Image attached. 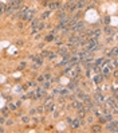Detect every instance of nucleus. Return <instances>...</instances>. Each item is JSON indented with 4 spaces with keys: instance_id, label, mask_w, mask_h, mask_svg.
Masks as SVG:
<instances>
[{
    "instance_id": "1",
    "label": "nucleus",
    "mask_w": 118,
    "mask_h": 133,
    "mask_svg": "<svg viewBox=\"0 0 118 133\" xmlns=\"http://www.w3.org/2000/svg\"><path fill=\"white\" fill-rule=\"evenodd\" d=\"M36 12H38L36 8H28V10L23 14V16H22V20H23V22H30L31 19H34V16L36 15Z\"/></svg>"
},
{
    "instance_id": "2",
    "label": "nucleus",
    "mask_w": 118,
    "mask_h": 133,
    "mask_svg": "<svg viewBox=\"0 0 118 133\" xmlns=\"http://www.w3.org/2000/svg\"><path fill=\"white\" fill-rule=\"evenodd\" d=\"M105 128H106V130H107V132H113V133H117L118 132V121L117 120H110V121H107V122H106V126H105Z\"/></svg>"
},
{
    "instance_id": "3",
    "label": "nucleus",
    "mask_w": 118,
    "mask_h": 133,
    "mask_svg": "<svg viewBox=\"0 0 118 133\" xmlns=\"http://www.w3.org/2000/svg\"><path fill=\"white\" fill-rule=\"evenodd\" d=\"M70 30H73L75 34H79V32H82V31L84 30V22H83V20H78L77 23H75L74 26L70 28Z\"/></svg>"
},
{
    "instance_id": "4",
    "label": "nucleus",
    "mask_w": 118,
    "mask_h": 133,
    "mask_svg": "<svg viewBox=\"0 0 118 133\" xmlns=\"http://www.w3.org/2000/svg\"><path fill=\"white\" fill-rule=\"evenodd\" d=\"M105 105L107 106V108H118V105H117V99L114 98V97H109V98H105Z\"/></svg>"
},
{
    "instance_id": "5",
    "label": "nucleus",
    "mask_w": 118,
    "mask_h": 133,
    "mask_svg": "<svg viewBox=\"0 0 118 133\" xmlns=\"http://www.w3.org/2000/svg\"><path fill=\"white\" fill-rule=\"evenodd\" d=\"M35 94H36V98L38 99H42V98H44V97L47 96V94H46V90H44L40 85L36 86V89H35Z\"/></svg>"
},
{
    "instance_id": "6",
    "label": "nucleus",
    "mask_w": 118,
    "mask_h": 133,
    "mask_svg": "<svg viewBox=\"0 0 118 133\" xmlns=\"http://www.w3.org/2000/svg\"><path fill=\"white\" fill-rule=\"evenodd\" d=\"M30 59L34 62V63H36L38 66H42L44 63V58H42L39 55H30Z\"/></svg>"
},
{
    "instance_id": "7",
    "label": "nucleus",
    "mask_w": 118,
    "mask_h": 133,
    "mask_svg": "<svg viewBox=\"0 0 118 133\" xmlns=\"http://www.w3.org/2000/svg\"><path fill=\"white\" fill-rule=\"evenodd\" d=\"M103 32L106 35H109V36H111V35L117 34V28H113V27H110L109 24H106V26H105V28H103Z\"/></svg>"
},
{
    "instance_id": "8",
    "label": "nucleus",
    "mask_w": 118,
    "mask_h": 133,
    "mask_svg": "<svg viewBox=\"0 0 118 133\" xmlns=\"http://www.w3.org/2000/svg\"><path fill=\"white\" fill-rule=\"evenodd\" d=\"M15 11H17V8L15 7V6H12V4H10V3H8V6H6L4 14L7 15V16H10V15H12V14H14Z\"/></svg>"
},
{
    "instance_id": "9",
    "label": "nucleus",
    "mask_w": 118,
    "mask_h": 133,
    "mask_svg": "<svg viewBox=\"0 0 118 133\" xmlns=\"http://www.w3.org/2000/svg\"><path fill=\"white\" fill-rule=\"evenodd\" d=\"M47 7L50 11H56L58 8L61 7V1H48Z\"/></svg>"
},
{
    "instance_id": "10",
    "label": "nucleus",
    "mask_w": 118,
    "mask_h": 133,
    "mask_svg": "<svg viewBox=\"0 0 118 133\" xmlns=\"http://www.w3.org/2000/svg\"><path fill=\"white\" fill-rule=\"evenodd\" d=\"M94 101L95 102H98V104H102L105 101V97H103V94H102L101 92H97L94 94Z\"/></svg>"
},
{
    "instance_id": "11",
    "label": "nucleus",
    "mask_w": 118,
    "mask_h": 133,
    "mask_svg": "<svg viewBox=\"0 0 118 133\" xmlns=\"http://www.w3.org/2000/svg\"><path fill=\"white\" fill-rule=\"evenodd\" d=\"M71 106L74 108V109H77V110H81V109H83V102H81V101H77V99H74L73 101V104H71Z\"/></svg>"
},
{
    "instance_id": "12",
    "label": "nucleus",
    "mask_w": 118,
    "mask_h": 133,
    "mask_svg": "<svg viewBox=\"0 0 118 133\" xmlns=\"http://www.w3.org/2000/svg\"><path fill=\"white\" fill-rule=\"evenodd\" d=\"M66 52H68L67 46H66V44H62V46H59V50L56 51V54H58V55H62V57H63Z\"/></svg>"
},
{
    "instance_id": "13",
    "label": "nucleus",
    "mask_w": 118,
    "mask_h": 133,
    "mask_svg": "<svg viewBox=\"0 0 118 133\" xmlns=\"http://www.w3.org/2000/svg\"><path fill=\"white\" fill-rule=\"evenodd\" d=\"M70 125H71V128H73V129H78V128L81 126V121H79V118H78V117H75V118L71 121Z\"/></svg>"
},
{
    "instance_id": "14",
    "label": "nucleus",
    "mask_w": 118,
    "mask_h": 133,
    "mask_svg": "<svg viewBox=\"0 0 118 133\" xmlns=\"http://www.w3.org/2000/svg\"><path fill=\"white\" fill-rule=\"evenodd\" d=\"M102 125L101 124H91V132H102Z\"/></svg>"
},
{
    "instance_id": "15",
    "label": "nucleus",
    "mask_w": 118,
    "mask_h": 133,
    "mask_svg": "<svg viewBox=\"0 0 118 133\" xmlns=\"http://www.w3.org/2000/svg\"><path fill=\"white\" fill-rule=\"evenodd\" d=\"M84 4H86V0H78L77 3H75V8H77V11L82 10V8L84 7Z\"/></svg>"
},
{
    "instance_id": "16",
    "label": "nucleus",
    "mask_w": 118,
    "mask_h": 133,
    "mask_svg": "<svg viewBox=\"0 0 118 133\" xmlns=\"http://www.w3.org/2000/svg\"><path fill=\"white\" fill-rule=\"evenodd\" d=\"M110 71H111V66L109 65L107 67H105L103 69V73H102V77H103V78H109V77H110Z\"/></svg>"
},
{
    "instance_id": "17",
    "label": "nucleus",
    "mask_w": 118,
    "mask_h": 133,
    "mask_svg": "<svg viewBox=\"0 0 118 133\" xmlns=\"http://www.w3.org/2000/svg\"><path fill=\"white\" fill-rule=\"evenodd\" d=\"M101 34H102V30H101V28H95V30H93V34H91V36H93V38H97V39H99Z\"/></svg>"
},
{
    "instance_id": "18",
    "label": "nucleus",
    "mask_w": 118,
    "mask_h": 133,
    "mask_svg": "<svg viewBox=\"0 0 118 133\" xmlns=\"http://www.w3.org/2000/svg\"><path fill=\"white\" fill-rule=\"evenodd\" d=\"M52 14V11H50V10H47V11H44L43 14L40 15V17H39V19H40V20H46V19H47L48 16H50V15Z\"/></svg>"
},
{
    "instance_id": "19",
    "label": "nucleus",
    "mask_w": 118,
    "mask_h": 133,
    "mask_svg": "<svg viewBox=\"0 0 118 133\" xmlns=\"http://www.w3.org/2000/svg\"><path fill=\"white\" fill-rule=\"evenodd\" d=\"M39 22H40V19H39V17L31 19V20H30V27H31V28H32V27H36L38 24H39Z\"/></svg>"
},
{
    "instance_id": "20",
    "label": "nucleus",
    "mask_w": 118,
    "mask_h": 133,
    "mask_svg": "<svg viewBox=\"0 0 118 133\" xmlns=\"http://www.w3.org/2000/svg\"><path fill=\"white\" fill-rule=\"evenodd\" d=\"M54 40H55V35L48 34V35L44 36V42H46V43H50V42H54Z\"/></svg>"
},
{
    "instance_id": "21",
    "label": "nucleus",
    "mask_w": 118,
    "mask_h": 133,
    "mask_svg": "<svg viewBox=\"0 0 118 133\" xmlns=\"http://www.w3.org/2000/svg\"><path fill=\"white\" fill-rule=\"evenodd\" d=\"M102 81H103V77L101 75V73H99L98 75H95V77H94V82H95V83H98V85H99V83H101Z\"/></svg>"
},
{
    "instance_id": "22",
    "label": "nucleus",
    "mask_w": 118,
    "mask_h": 133,
    "mask_svg": "<svg viewBox=\"0 0 118 133\" xmlns=\"http://www.w3.org/2000/svg\"><path fill=\"white\" fill-rule=\"evenodd\" d=\"M20 120H22V122L23 124H28L31 121V116H22Z\"/></svg>"
},
{
    "instance_id": "23",
    "label": "nucleus",
    "mask_w": 118,
    "mask_h": 133,
    "mask_svg": "<svg viewBox=\"0 0 118 133\" xmlns=\"http://www.w3.org/2000/svg\"><path fill=\"white\" fill-rule=\"evenodd\" d=\"M70 94V90L68 89H62L61 92H59V96H63V97H67Z\"/></svg>"
},
{
    "instance_id": "24",
    "label": "nucleus",
    "mask_w": 118,
    "mask_h": 133,
    "mask_svg": "<svg viewBox=\"0 0 118 133\" xmlns=\"http://www.w3.org/2000/svg\"><path fill=\"white\" fill-rule=\"evenodd\" d=\"M56 52H54V51H50V52H48V57H47V58H48V61H54V59L55 58H56Z\"/></svg>"
},
{
    "instance_id": "25",
    "label": "nucleus",
    "mask_w": 118,
    "mask_h": 133,
    "mask_svg": "<svg viewBox=\"0 0 118 133\" xmlns=\"http://www.w3.org/2000/svg\"><path fill=\"white\" fill-rule=\"evenodd\" d=\"M55 109H56V105H55L54 102L50 104V105H47V110H48V112H54Z\"/></svg>"
},
{
    "instance_id": "26",
    "label": "nucleus",
    "mask_w": 118,
    "mask_h": 133,
    "mask_svg": "<svg viewBox=\"0 0 118 133\" xmlns=\"http://www.w3.org/2000/svg\"><path fill=\"white\" fill-rule=\"evenodd\" d=\"M117 51H118V48L114 46V47H113V50H111V51H109V52H110V55L113 57V58H114V57H117V54H118Z\"/></svg>"
},
{
    "instance_id": "27",
    "label": "nucleus",
    "mask_w": 118,
    "mask_h": 133,
    "mask_svg": "<svg viewBox=\"0 0 118 133\" xmlns=\"http://www.w3.org/2000/svg\"><path fill=\"white\" fill-rule=\"evenodd\" d=\"M48 50H43V51H40V54H39V57H42V58H47L48 57Z\"/></svg>"
},
{
    "instance_id": "28",
    "label": "nucleus",
    "mask_w": 118,
    "mask_h": 133,
    "mask_svg": "<svg viewBox=\"0 0 118 133\" xmlns=\"http://www.w3.org/2000/svg\"><path fill=\"white\" fill-rule=\"evenodd\" d=\"M94 118H95L94 116H87V117H86V122L90 124V125H91V124L94 122Z\"/></svg>"
},
{
    "instance_id": "29",
    "label": "nucleus",
    "mask_w": 118,
    "mask_h": 133,
    "mask_svg": "<svg viewBox=\"0 0 118 133\" xmlns=\"http://www.w3.org/2000/svg\"><path fill=\"white\" fill-rule=\"evenodd\" d=\"M8 109H10V110H12V112H15V110H16V109H17V106H16V104H12V102H11V104H10V105H8Z\"/></svg>"
},
{
    "instance_id": "30",
    "label": "nucleus",
    "mask_w": 118,
    "mask_h": 133,
    "mask_svg": "<svg viewBox=\"0 0 118 133\" xmlns=\"http://www.w3.org/2000/svg\"><path fill=\"white\" fill-rule=\"evenodd\" d=\"M4 10H6V4H4V3H0V16L4 14Z\"/></svg>"
},
{
    "instance_id": "31",
    "label": "nucleus",
    "mask_w": 118,
    "mask_h": 133,
    "mask_svg": "<svg viewBox=\"0 0 118 133\" xmlns=\"http://www.w3.org/2000/svg\"><path fill=\"white\" fill-rule=\"evenodd\" d=\"M27 85L30 86V87H32V86H34V87H36V86H38V82H36V81H30Z\"/></svg>"
},
{
    "instance_id": "32",
    "label": "nucleus",
    "mask_w": 118,
    "mask_h": 133,
    "mask_svg": "<svg viewBox=\"0 0 118 133\" xmlns=\"http://www.w3.org/2000/svg\"><path fill=\"white\" fill-rule=\"evenodd\" d=\"M111 63H113V67H115V69H117V66H118V61H117V57H114V59H113V62H111Z\"/></svg>"
},
{
    "instance_id": "33",
    "label": "nucleus",
    "mask_w": 118,
    "mask_h": 133,
    "mask_svg": "<svg viewBox=\"0 0 118 133\" xmlns=\"http://www.w3.org/2000/svg\"><path fill=\"white\" fill-rule=\"evenodd\" d=\"M6 120H7V117L3 114V116L0 117V124H1V125H3V124H6Z\"/></svg>"
},
{
    "instance_id": "34",
    "label": "nucleus",
    "mask_w": 118,
    "mask_h": 133,
    "mask_svg": "<svg viewBox=\"0 0 118 133\" xmlns=\"http://www.w3.org/2000/svg\"><path fill=\"white\" fill-rule=\"evenodd\" d=\"M6 124H7L8 126L14 125V120H12V118H10V120H6Z\"/></svg>"
},
{
    "instance_id": "35",
    "label": "nucleus",
    "mask_w": 118,
    "mask_h": 133,
    "mask_svg": "<svg viewBox=\"0 0 118 133\" xmlns=\"http://www.w3.org/2000/svg\"><path fill=\"white\" fill-rule=\"evenodd\" d=\"M102 20H103L105 24H110V16H106L105 19H102Z\"/></svg>"
},
{
    "instance_id": "36",
    "label": "nucleus",
    "mask_w": 118,
    "mask_h": 133,
    "mask_svg": "<svg viewBox=\"0 0 118 133\" xmlns=\"http://www.w3.org/2000/svg\"><path fill=\"white\" fill-rule=\"evenodd\" d=\"M26 66H27V63H26V62H22L20 65H19V70H23V69H26Z\"/></svg>"
},
{
    "instance_id": "37",
    "label": "nucleus",
    "mask_w": 118,
    "mask_h": 133,
    "mask_svg": "<svg viewBox=\"0 0 118 133\" xmlns=\"http://www.w3.org/2000/svg\"><path fill=\"white\" fill-rule=\"evenodd\" d=\"M58 31H59V30H58V28L55 27V28H52V30L50 31V34H51V35H56V34H58Z\"/></svg>"
},
{
    "instance_id": "38",
    "label": "nucleus",
    "mask_w": 118,
    "mask_h": 133,
    "mask_svg": "<svg viewBox=\"0 0 118 133\" xmlns=\"http://www.w3.org/2000/svg\"><path fill=\"white\" fill-rule=\"evenodd\" d=\"M43 77H44V79H50L51 78V73H44V74H43Z\"/></svg>"
},
{
    "instance_id": "39",
    "label": "nucleus",
    "mask_w": 118,
    "mask_h": 133,
    "mask_svg": "<svg viewBox=\"0 0 118 133\" xmlns=\"http://www.w3.org/2000/svg\"><path fill=\"white\" fill-rule=\"evenodd\" d=\"M43 81H44V77H43V74H40V75H39V77H38L36 82H40V83H42V82H43Z\"/></svg>"
},
{
    "instance_id": "40",
    "label": "nucleus",
    "mask_w": 118,
    "mask_h": 133,
    "mask_svg": "<svg viewBox=\"0 0 118 133\" xmlns=\"http://www.w3.org/2000/svg\"><path fill=\"white\" fill-rule=\"evenodd\" d=\"M36 109H34V108H32V109H30V116H35V114H36Z\"/></svg>"
},
{
    "instance_id": "41",
    "label": "nucleus",
    "mask_w": 118,
    "mask_h": 133,
    "mask_svg": "<svg viewBox=\"0 0 118 133\" xmlns=\"http://www.w3.org/2000/svg\"><path fill=\"white\" fill-rule=\"evenodd\" d=\"M111 40H113V38H111V36H109L107 39L105 40V44H110V43H111Z\"/></svg>"
},
{
    "instance_id": "42",
    "label": "nucleus",
    "mask_w": 118,
    "mask_h": 133,
    "mask_svg": "<svg viewBox=\"0 0 118 133\" xmlns=\"http://www.w3.org/2000/svg\"><path fill=\"white\" fill-rule=\"evenodd\" d=\"M67 97H68V98H70V99H71V101H74V99H75V98H77V96H75V94H68V96H67Z\"/></svg>"
},
{
    "instance_id": "43",
    "label": "nucleus",
    "mask_w": 118,
    "mask_h": 133,
    "mask_svg": "<svg viewBox=\"0 0 118 133\" xmlns=\"http://www.w3.org/2000/svg\"><path fill=\"white\" fill-rule=\"evenodd\" d=\"M43 110H44V109H43V105H42V106H39V108L36 109V112H38V113H43Z\"/></svg>"
},
{
    "instance_id": "44",
    "label": "nucleus",
    "mask_w": 118,
    "mask_h": 133,
    "mask_svg": "<svg viewBox=\"0 0 118 133\" xmlns=\"http://www.w3.org/2000/svg\"><path fill=\"white\" fill-rule=\"evenodd\" d=\"M31 120L34 121V124H38V122H39V118H38V117H31Z\"/></svg>"
},
{
    "instance_id": "45",
    "label": "nucleus",
    "mask_w": 118,
    "mask_h": 133,
    "mask_svg": "<svg viewBox=\"0 0 118 133\" xmlns=\"http://www.w3.org/2000/svg\"><path fill=\"white\" fill-rule=\"evenodd\" d=\"M47 4H48V0H44V1H42V6H43V7H47Z\"/></svg>"
},
{
    "instance_id": "46",
    "label": "nucleus",
    "mask_w": 118,
    "mask_h": 133,
    "mask_svg": "<svg viewBox=\"0 0 118 133\" xmlns=\"http://www.w3.org/2000/svg\"><path fill=\"white\" fill-rule=\"evenodd\" d=\"M38 69H39V66H38L36 63H35V65H32V70H38Z\"/></svg>"
},
{
    "instance_id": "47",
    "label": "nucleus",
    "mask_w": 118,
    "mask_h": 133,
    "mask_svg": "<svg viewBox=\"0 0 118 133\" xmlns=\"http://www.w3.org/2000/svg\"><path fill=\"white\" fill-rule=\"evenodd\" d=\"M20 105H22V99H20V101H17V102H16V106H17V108H20Z\"/></svg>"
},
{
    "instance_id": "48",
    "label": "nucleus",
    "mask_w": 118,
    "mask_h": 133,
    "mask_svg": "<svg viewBox=\"0 0 118 133\" xmlns=\"http://www.w3.org/2000/svg\"><path fill=\"white\" fill-rule=\"evenodd\" d=\"M71 121H73V118H71V117H67V122L71 124Z\"/></svg>"
},
{
    "instance_id": "49",
    "label": "nucleus",
    "mask_w": 118,
    "mask_h": 133,
    "mask_svg": "<svg viewBox=\"0 0 118 133\" xmlns=\"http://www.w3.org/2000/svg\"><path fill=\"white\" fill-rule=\"evenodd\" d=\"M94 1H95V3H97V1H101V0H94Z\"/></svg>"
},
{
    "instance_id": "50",
    "label": "nucleus",
    "mask_w": 118,
    "mask_h": 133,
    "mask_svg": "<svg viewBox=\"0 0 118 133\" xmlns=\"http://www.w3.org/2000/svg\"><path fill=\"white\" fill-rule=\"evenodd\" d=\"M0 19H1V16H0Z\"/></svg>"
}]
</instances>
